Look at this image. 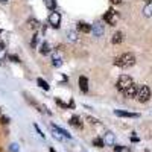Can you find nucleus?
<instances>
[{"label": "nucleus", "instance_id": "f257e3e1", "mask_svg": "<svg viewBox=\"0 0 152 152\" xmlns=\"http://www.w3.org/2000/svg\"><path fill=\"white\" fill-rule=\"evenodd\" d=\"M114 64L120 69H128V67H132L135 64V56L132 53H122L120 56H117L114 59Z\"/></svg>", "mask_w": 152, "mask_h": 152}, {"label": "nucleus", "instance_id": "f03ea898", "mask_svg": "<svg viewBox=\"0 0 152 152\" xmlns=\"http://www.w3.org/2000/svg\"><path fill=\"white\" fill-rule=\"evenodd\" d=\"M135 99L142 104L148 102V100L151 99V88L148 85H138L137 93H135Z\"/></svg>", "mask_w": 152, "mask_h": 152}, {"label": "nucleus", "instance_id": "7ed1b4c3", "mask_svg": "<svg viewBox=\"0 0 152 152\" xmlns=\"http://www.w3.org/2000/svg\"><path fill=\"white\" fill-rule=\"evenodd\" d=\"M134 84V81H132V78L129 75H122L120 78L117 79V84H116V87H117V90L119 91H123L125 88H128L129 85H132Z\"/></svg>", "mask_w": 152, "mask_h": 152}, {"label": "nucleus", "instance_id": "20e7f679", "mask_svg": "<svg viewBox=\"0 0 152 152\" xmlns=\"http://www.w3.org/2000/svg\"><path fill=\"white\" fill-rule=\"evenodd\" d=\"M104 21H107L108 24H111V26H116L117 21H119V12L114 11L113 8H110L104 15Z\"/></svg>", "mask_w": 152, "mask_h": 152}, {"label": "nucleus", "instance_id": "39448f33", "mask_svg": "<svg viewBox=\"0 0 152 152\" xmlns=\"http://www.w3.org/2000/svg\"><path fill=\"white\" fill-rule=\"evenodd\" d=\"M47 21H49V24H50L53 29H58L59 24H61V14H59L58 11H52V12L49 14Z\"/></svg>", "mask_w": 152, "mask_h": 152}, {"label": "nucleus", "instance_id": "423d86ee", "mask_svg": "<svg viewBox=\"0 0 152 152\" xmlns=\"http://www.w3.org/2000/svg\"><path fill=\"white\" fill-rule=\"evenodd\" d=\"M137 88H138V85L132 84V85H129L128 88H125V90L122 91V94H123L125 97H128V99H132V97H135V93H137Z\"/></svg>", "mask_w": 152, "mask_h": 152}, {"label": "nucleus", "instance_id": "0eeeda50", "mask_svg": "<svg viewBox=\"0 0 152 152\" xmlns=\"http://www.w3.org/2000/svg\"><path fill=\"white\" fill-rule=\"evenodd\" d=\"M69 123L72 126H75V128H78V129H82L84 128V123H82V120H81L79 116H72L70 120H69Z\"/></svg>", "mask_w": 152, "mask_h": 152}, {"label": "nucleus", "instance_id": "6e6552de", "mask_svg": "<svg viewBox=\"0 0 152 152\" xmlns=\"http://www.w3.org/2000/svg\"><path fill=\"white\" fill-rule=\"evenodd\" d=\"M114 114H116L117 117H131V119H135V117L140 116V114H137V113H128V111H122V110H116Z\"/></svg>", "mask_w": 152, "mask_h": 152}, {"label": "nucleus", "instance_id": "1a4fd4ad", "mask_svg": "<svg viewBox=\"0 0 152 152\" xmlns=\"http://www.w3.org/2000/svg\"><path fill=\"white\" fill-rule=\"evenodd\" d=\"M91 32L96 37H102L104 35V24L102 23H94L93 26H91Z\"/></svg>", "mask_w": 152, "mask_h": 152}, {"label": "nucleus", "instance_id": "9d476101", "mask_svg": "<svg viewBox=\"0 0 152 152\" xmlns=\"http://www.w3.org/2000/svg\"><path fill=\"white\" fill-rule=\"evenodd\" d=\"M78 31L82 32V34L91 32V24H88V23H85V21H79V23H78Z\"/></svg>", "mask_w": 152, "mask_h": 152}, {"label": "nucleus", "instance_id": "9b49d317", "mask_svg": "<svg viewBox=\"0 0 152 152\" xmlns=\"http://www.w3.org/2000/svg\"><path fill=\"white\" fill-rule=\"evenodd\" d=\"M79 88H81L82 93L88 91V79H87V76H81L79 78Z\"/></svg>", "mask_w": 152, "mask_h": 152}, {"label": "nucleus", "instance_id": "f8f14e48", "mask_svg": "<svg viewBox=\"0 0 152 152\" xmlns=\"http://www.w3.org/2000/svg\"><path fill=\"white\" fill-rule=\"evenodd\" d=\"M52 128L58 132V134H61V137H66V138H72V134L67 131V129H62V128H59V126H56V125H52Z\"/></svg>", "mask_w": 152, "mask_h": 152}, {"label": "nucleus", "instance_id": "ddd939ff", "mask_svg": "<svg viewBox=\"0 0 152 152\" xmlns=\"http://www.w3.org/2000/svg\"><path fill=\"white\" fill-rule=\"evenodd\" d=\"M123 41V32H116L111 38V43L113 44H120Z\"/></svg>", "mask_w": 152, "mask_h": 152}, {"label": "nucleus", "instance_id": "4468645a", "mask_svg": "<svg viewBox=\"0 0 152 152\" xmlns=\"http://www.w3.org/2000/svg\"><path fill=\"white\" fill-rule=\"evenodd\" d=\"M28 26H29L31 29L37 31L38 28H40V21H38V20H35V18H29V20H28Z\"/></svg>", "mask_w": 152, "mask_h": 152}, {"label": "nucleus", "instance_id": "2eb2a0df", "mask_svg": "<svg viewBox=\"0 0 152 152\" xmlns=\"http://www.w3.org/2000/svg\"><path fill=\"white\" fill-rule=\"evenodd\" d=\"M102 140H104V143H107V145H114V135L111 134V132H107L105 134V138H102Z\"/></svg>", "mask_w": 152, "mask_h": 152}, {"label": "nucleus", "instance_id": "dca6fc26", "mask_svg": "<svg viewBox=\"0 0 152 152\" xmlns=\"http://www.w3.org/2000/svg\"><path fill=\"white\" fill-rule=\"evenodd\" d=\"M37 84L40 85L44 91H49V88H50V87H49V84H47V82H46L43 78H38V79H37Z\"/></svg>", "mask_w": 152, "mask_h": 152}, {"label": "nucleus", "instance_id": "f3484780", "mask_svg": "<svg viewBox=\"0 0 152 152\" xmlns=\"http://www.w3.org/2000/svg\"><path fill=\"white\" fill-rule=\"evenodd\" d=\"M143 14H145L146 17H152V2H151V3H148V5L145 6Z\"/></svg>", "mask_w": 152, "mask_h": 152}, {"label": "nucleus", "instance_id": "a211bd4d", "mask_svg": "<svg viewBox=\"0 0 152 152\" xmlns=\"http://www.w3.org/2000/svg\"><path fill=\"white\" fill-rule=\"evenodd\" d=\"M40 52H41L43 55H47V53L50 52V49H49V43H46V41H44V43L41 44V49H40Z\"/></svg>", "mask_w": 152, "mask_h": 152}, {"label": "nucleus", "instance_id": "6ab92c4d", "mask_svg": "<svg viewBox=\"0 0 152 152\" xmlns=\"http://www.w3.org/2000/svg\"><path fill=\"white\" fill-rule=\"evenodd\" d=\"M52 64H53L55 67H59V66L62 64V61H61V58H59V56H56V55H52Z\"/></svg>", "mask_w": 152, "mask_h": 152}, {"label": "nucleus", "instance_id": "aec40b11", "mask_svg": "<svg viewBox=\"0 0 152 152\" xmlns=\"http://www.w3.org/2000/svg\"><path fill=\"white\" fill-rule=\"evenodd\" d=\"M46 6H47L50 11H55V8H56V2H55V0H46Z\"/></svg>", "mask_w": 152, "mask_h": 152}, {"label": "nucleus", "instance_id": "412c9836", "mask_svg": "<svg viewBox=\"0 0 152 152\" xmlns=\"http://www.w3.org/2000/svg\"><path fill=\"white\" fill-rule=\"evenodd\" d=\"M93 145L96 146V148H104V140H102V138H99V137H96L94 138V140H93Z\"/></svg>", "mask_w": 152, "mask_h": 152}, {"label": "nucleus", "instance_id": "4be33fe9", "mask_svg": "<svg viewBox=\"0 0 152 152\" xmlns=\"http://www.w3.org/2000/svg\"><path fill=\"white\" fill-rule=\"evenodd\" d=\"M38 38H40V35L38 34H34V37H32V41H31V46L35 49L37 47V43H38Z\"/></svg>", "mask_w": 152, "mask_h": 152}, {"label": "nucleus", "instance_id": "5701e85b", "mask_svg": "<svg viewBox=\"0 0 152 152\" xmlns=\"http://www.w3.org/2000/svg\"><path fill=\"white\" fill-rule=\"evenodd\" d=\"M87 122H90L91 125H97L99 123V120L94 119V117H91V116H87Z\"/></svg>", "mask_w": 152, "mask_h": 152}, {"label": "nucleus", "instance_id": "b1692460", "mask_svg": "<svg viewBox=\"0 0 152 152\" xmlns=\"http://www.w3.org/2000/svg\"><path fill=\"white\" fill-rule=\"evenodd\" d=\"M34 128L37 129V132H38V134H40V137H41V138H44V137H46V135L43 134V131H41V128H38V125H37V123L34 125Z\"/></svg>", "mask_w": 152, "mask_h": 152}, {"label": "nucleus", "instance_id": "393cba45", "mask_svg": "<svg viewBox=\"0 0 152 152\" xmlns=\"http://www.w3.org/2000/svg\"><path fill=\"white\" fill-rule=\"evenodd\" d=\"M8 58H9V59H11L12 62H20V58H18L17 55H9Z\"/></svg>", "mask_w": 152, "mask_h": 152}, {"label": "nucleus", "instance_id": "a878e982", "mask_svg": "<svg viewBox=\"0 0 152 152\" xmlns=\"http://www.w3.org/2000/svg\"><path fill=\"white\" fill-rule=\"evenodd\" d=\"M0 122H2L3 125H8V123H9V117H6V116H0Z\"/></svg>", "mask_w": 152, "mask_h": 152}, {"label": "nucleus", "instance_id": "bb28decb", "mask_svg": "<svg viewBox=\"0 0 152 152\" xmlns=\"http://www.w3.org/2000/svg\"><path fill=\"white\" fill-rule=\"evenodd\" d=\"M56 104H58L59 107H62V108H69V105H67V104H64L61 99H56Z\"/></svg>", "mask_w": 152, "mask_h": 152}, {"label": "nucleus", "instance_id": "cd10ccee", "mask_svg": "<svg viewBox=\"0 0 152 152\" xmlns=\"http://www.w3.org/2000/svg\"><path fill=\"white\" fill-rule=\"evenodd\" d=\"M9 149H11L12 152H17V151H18V145H17V143H12Z\"/></svg>", "mask_w": 152, "mask_h": 152}, {"label": "nucleus", "instance_id": "c85d7f7f", "mask_svg": "<svg viewBox=\"0 0 152 152\" xmlns=\"http://www.w3.org/2000/svg\"><path fill=\"white\" fill-rule=\"evenodd\" d=\"M52 129H53V128H52ZM53 137H55V138H58V140H62V137H61V135H59V134H58L55 129H53Z\"/></svg>", "mask_w": 152, "mask_h": 152}, {"label": "nucleus", "instance_id": "c756f323", "mask_svg": "<svg viewBox=\"0 0 152 152\" xmlns=\"http://www.w3.org/2000/svg\"><path fill=\"white\" fill-rule=\"evenodd\" d=\"M110 2H111L113 5H119V3H122V0H110Z\"/></svg>", "mask_w": 152, "mask_h": 152}, {"label": "nucleus", "instance_id": "7c9ffc66", "mask_svg": "<svg viewBox=\"0 0 152 152\" xmlns=\"http://www.w3.org/2000/svg\"><path fill=\"white\" fill-rule=\"evenodd\" d=\"M69 35H70V40H76V34H73V32H69Z\"/></svg>", "mask_w": 152, "mask_h": 152}, {"label": "nucleus", "instance_id": "2f4dec72", "mask_svg": "<svg viewBox=\"0 0 152 152\" xmlns=\"http://www.w3.org/2000/svg\"><path fill=\"white\" fill-rule=\"evenodd\" d=\"M69 108H75V100H73V99L69 102Z\"/></svg>", "mask_w": 152, "mask_h": 152}, {"label": "nucleus", "instance_id": "473e14b6", "mask_svg": "<svg viewBox=\"0 0 152 152\" xmlns=\"http://www.w3.org/2000/svg\"><path fill=\"white\" fill-rule=\"evenodd\" d=\"M49 152H56V151H55L53 148H50V149H49Z\"/></svg>", "mask_w": 152, "mask_h": 152}, {"label": "nucleus", "instance_id": "72a5a7b5", "mask_svg": "<svg viewBox=\"0 0 152 152\" xmlns=\"http://www.w3.org/2000/svg\"><path fill=\"white\" fill-rule=\"evenodd\" d=\"M145 2H148V3H151V2H152V0H145Z\"/></svg>", "mask_w": 152, "mask_h": 152}, {"label": "nucleus", "instance_id": "f704fd0d", "mask_svg": "<svg viewBox=\"0 0 152 152\" xmlns=\"http://www.w3.org/2000/svg\"><path fill=\"white\" fill-rule=\"evenodd\" d=\"M2 2H8V0H2Z\"/></svg>", "mask_w": 152, "mask_h": 152}]
</instances>
